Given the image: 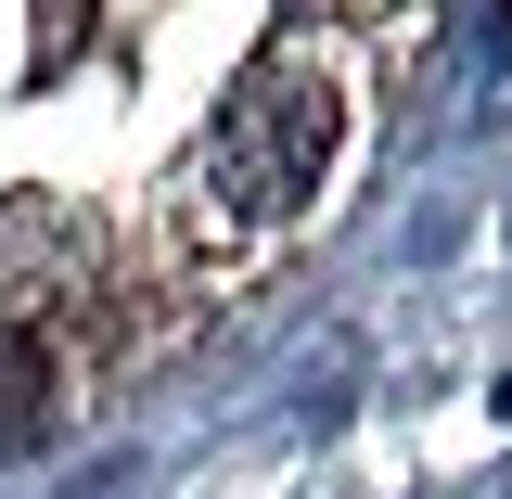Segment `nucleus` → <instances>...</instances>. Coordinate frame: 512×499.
<instances>
[{"mask_svg":"<svg viewBox=\"0 0 512 499\" xmlns=\"http://www.w3.org/2000/svg\"><path fill=\"white\" fill-rule=\"evenodd\" d=\"M333 141H346V90H333V64L269 52V64L231 77V103H218V128H205V154H192V205H218L231 231H282V218H308V205H320Z\"/></svg>","mask_w":512,"mask_h":499,"instance_id":"1","label":"nucleus"},{"mask_svg":"<svg viewBox=\"0 0 512 499\" xmlns=\"http://www.w3.org/2000/svg\"><path fill=\"white\" fill-rule=\"evenodd\" d=\"M52 423H64V359L26 346V333H0V461L52 448Z\"/></svg>","mask_w":512,"mask_h":499,"instance_id":"3","label":"nucleus"},{"mask_svg":"<svg viewBox=\"0 0 512 499\" xmlns=\"http://www.w3.org/2000/svg\"><path fill=\"white\" fill-rule=\"evenodd\" d=\"M500 410H512V384H500Z\"/></svg>","mask_w":512,"mask_h":499,"instance_id":"4","label":"nucleus"},{"mask_svg":"<svg viewBox=\"0 0 512 499\" xmlns=\"http://www.w3.org/2000/svg\"><path fill=\"white\" fill-rule=\"evenodd\" d=\"M103 231L77 218V205H52V192H13L0 205V333H26V346H77V320L103 308Z\"/></svg>","mask_w":512,"mask_h":499,"instance_id":"2","label":"nucleus"}]
</instances>
